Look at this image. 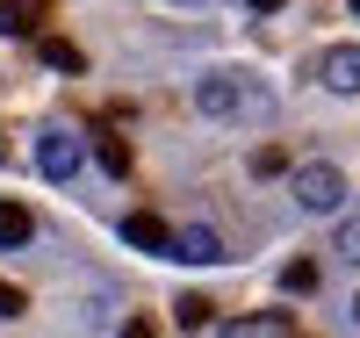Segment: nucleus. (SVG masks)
Returning <instances> with one entry per match:
<instances>
[{
  "instance_id": "nucleus-1",
  "label": "nucleus",
  "mask_w": 360,
  "mask_h": 338,
  "mask_svg": "<svg viewBox=\"0 0 360 338\" xmlns=\"http://www.w3.org/2000/svg\"><path fill=\"white\" fill-rule=\"evenodd\" d=\"M195 101H202V115H217V122H238V115H266V94H259V86H245L238 72H209V79L195 86Z\"/></svg>"
},
{
  "instance_id": "nucleus-2",
  "label": "nucleus",
  "mask_w": 360,
  "mask_h": 338,
  "mask_svg": "<svg viewBox=\"0 0 360 338\" xmlns=\"http://www.w3.org/2000/svg\"><path fill=\"white\" fill-rule=\"evenodd\" d=\"M288 195H295V209H310V216H332V209L346 202V173L324 166V159H310V166H295Z\"/></svg>"
},
{
  "instance_id": "nucleus-3",
  "label": "nucleus",
  "mask_w": 360,
  "mask_h": 338,
  "mask_svg": "<svg viewBox=\"0 0 360 338\" xmlns=\"http://www.w3.org/2000/svg\"><path fill=\"white\" fill-rule=\"evenodd\" d=\"M37 173L44 180H72L79 173V137L72 130H44L37 137Z\"/></svg>"
},
{
  "instance_id": "nucleus-4",
  "label": "nucleus",
  "mask_w": 360,
  "mask_h": 338,
  "mask_svg": "<svg viewBox=\"0 0 360 338\" xmlns=\"http://www.w3.org/2000/svg\"><path fill=\"white\" fill-rule=\"evenodd\" d=\"M166 259H188V266H217V259H224V238L209 230V223H188V230H173Z\"/></svg>"
},
{
  "instance_id": "nucleus-5",
  "label": "nucleus",
  "mask_w": 360,
  "mask_h": 338,
  "mask_svg": "<svg viewBox=\"0 0 360 338\" xmlns=\"http://www.w3.org/2000/svg\"><path fill=\"white\" fill-rule=\"evenodd\" d=\"M317 79L332 86V94H360V44H339V51H324Z\"/></svg>"
},
{
  "instance_id": "nucleus-6",
  "label": "nucleus",
  "mask_w": 360,
  "mask_h": 338,
  "mask_svg": "<svg viewBox=\"0 0 360 338\" xmlns=\"http://www.w3.org/2000/svg\"><path fill=\"white\" fill-rule=\"evenodd\" d=\"M123 245H137V252H159V259H166L173 230H166V216H152V209H130V216H123Z\"/></svg>"
},
{
  "instance_id": "nucleus-7",
  "label": "nucleus",
  "mask_w": 360,
  "mask_h": 338,
  "mask_svg": "<svg viewBox=\"0 0 360 338\" xmlns=\"http://www.w3.org/2000/svg\"><path fill=\"white\" fill-rule=\"evenodd\" d=\"M51 0H0V37H37Z\"/></svg>"
},
{
  "instance_id": "nucleus-8",
  "label": "nucleus",
  "mask_w": 360,
  "mask_h": 338,
  "mask_svg": "<svg viewBox=\"0 0 360 338\" xmlns=\"http://www.w3.org/2000/svg\"><path fill=\"white\" fill-rule=\"evenodd\" d=\"M29 238H37V216L22 202H0V252H22Z\"/></svg>"
},
{
  "instance_id": "nucleus-9",
  "label": "nucleus",
  "mask_w": 360,
  "mask_h": 338,
  "mask_svg": "<svg viewBox=\"0 0 360 338\" xmlns=\"http://www.w3.org/2000/svg\"><path fill=\"white\" fill-rule=\"evenodd\" d=\"M37 51H44V65H51V72H79V65H86L79 44H65V37H37Z\"/></svg>"
},
{
  "instance_id": "nucleus-10",
  "label": "nucleus",
  "mask_w": 360,
  "mask_h": 338,
  "mask_svg": "<svg viewBox=\"0 0 360 338\" xmlns=\"http://www.w3.org/2000/svg\"><path fill=\"white\" fill-rule=\"evenodd\" d=\"M94 159H101V173H108V180H123V173H130V144L101 130V137H94Z\"/></svg>"
},
{
  "instance_id": "nucleus-11",
  "label": "nucleus",
  "mask_w": 360,
  "mask_h": 338,
  "mask_svg": "<svg viewBox=\"0 0 360 338\" xmlns=\"http://www.w3.org/2000/svg\"><path fill=\"white\" fill-rule=\"evenodd\" d=\"M231 331H295V310H259V317H238Z\"/></svg>"
},
{
  "instance_id": "nucleus-12",
  "label": "nucleus",
  "mask_w": 360,
  "mask_h": 338,
  "mask_svg": "<svg viewBox=\"0 0 360 338\" xmlns=\"http://www.w3.org/2000/svg\"><path fill=\"white\" fill-rule=\"evenodd\" d=\"M281 288H288V295H310V288H317V266H310V259H288V266H281Z\"/></svg>"
},
{
  "instance_id": "nucleus-13",
  "label": "nucleus",
  "mask_w": 360,
  "mask_h": 338,
  "mask_svg": "<svg viewBox=\"0 0 360 338\" xmlns=\"http://www.w3.org/2000/svg\"><path fill=\"white\" fill-rule=\"evenodd\" d=\"M252 173H259V180H274V173H288V151H281V144H266V151H252Z\"/></svg>"
},
{
  "instance_id": "nucleus-14",
  "label": "nucleus",
  "mask_w": 360,
  "mask_h": 338,
  "mask_svg": "<svg viewBox=\"0 0 360 338\" xmlns=\"http://www.w3.org/2000/svg\"><path fill=\"white\" fill-rule=\"evenodd\" d=\"M173 317L188 324V331H202V324H209V302H202V295H180V302H173Z\"/></svg>"
},
{
  "instance_id": "nucleus-15",
  "label": "nucleus",
  "mask_w": 360,
  "mask_h": 338,
  "mask_svg": "<svg viewBox=\"0 0 360 338\" xmlns=\"http://www.w3.org/2000/svg\"><path fill=\"white\" fill-rule=\"evenodd\" d=\"M332 252H339L346 266H360V216H353V223H339V245H332Z\"/></svg>"
},
{
  "instance_id": "nucleus-16",
  "label": "nucleus",
  "mask_w": 360,
  "mask_h": 338,
  "mask_svg": "<svg viewBox=\"0 0 360 338\" xmlns=\"http://www.w3.org/2000/svg\"><path fill=\"white\" fill-rule=\"evenodd\" d=\"M0 317H22V295L15 288H0Z\"/></svg>"
},
{
  "instance_id": "nucleus-17",
  "label": "nucleus",
  "mask_w": 360,
  "mask_h": 338,
  "mask_svg": "<svg viewBox=\"0 0 360 338\" xmlns=\"http://www.w3.org/2000/svg\"><path fill=\"white\" fill-rule=\"evenodd\" d=\"M245 8H252V15H281L288 0H245Z\"/></svg>"
},
{
  "instance_id": "nucleus-18",
  "label": "nucleus",
  "mask_w": 360,
  "mask_h": 338,
  "mask_svg": "<svg viewBox=\"0 0 360 338\" xmlns=\"http://www.w3.org/2000/svg\"><path fill=\"white\" fill-rule=\"evenodd\" d=\"M353 324H360V295H353Z\"/></svg>"
},
{
  "instance_id": "nucleus-19",
  "label": "nucleus",
  "mask_w": 360,
  "mask_h": 338,
  "mask_svg": "<svg viewBox=\"0 0 360 338\" xmlns=\"http://www.w3.org/2000/svg\"><path fill=\"white\" fill-rule=\"evenodd\" d=\"M346 8H353V15H360V0H346Z\"/></svg>"
}]
</instances>
